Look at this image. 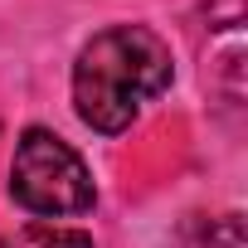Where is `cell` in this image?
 I'll list each match as a JSON object with an SVG mask.
<instances>
[{
  "label": "cell",
  "mask_w": 248,
  "mask_h": 248,
  "mask_svg": "<svg viewBox=\"0 0 248 248\" xmlns=\"http://www.w3.org/2000/svg\"><path fill=\"white\" fill-rule=\"evenodd\" d=\"M200 248H248V243H243V219H238V214L204 219V224H200Z\"/></svg>",
  "instance_id": "3"
},
{
  "label": "cell",
  "mask_w": 248,
  "mask_h": 248,
  "mask_svg": "<svg viewBox=\"0 0 248 248\" xmlns=\"http://www.w3.org/2000/svg\"><path fill=\"white\" fill-rule=\"evenodd\" d=\"M175 78L170 44L146 25H112L93 34L73 63V107L93 132H127L141 102L166 93Z\"/></svg>",
  "instance_id": "1"
},
{
  "label": "cell",
  "mask_w": 248,
  "mask_h": 248,
  "mask_svg": "<svg viewBox=\"0 0 248 248\" xmlns=\"http://www.w3.org/2000/svg\"><path fill=\"white\" fill-rule=\"evenodd\" d=\"M30 238L39 248H93V238L83 229H44V224H30Z\"/></svg>",
  "instance_id": "4"
},
{
  "label": "cell",
  "mask_w": 248,
  "mask_h": 248,
  "mask_svg": "<svg viewBox=\"0 0 248 248\" xmlns=\"http://www.w3.org/2000/svg\"><path fill=\"white\" fill-rule=\"evenodd\" d=\"M10 195L30 214H88L97 200L83 156L44 127H30L20 137L10 166Z\"/></svg>",
  "instance_id": "2"
}]
</instances>
